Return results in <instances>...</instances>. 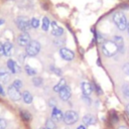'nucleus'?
<instances>
[{
  "label": "nucleus",
  "mask_w": 129,
  "mask_h": 129,
  "mask_svg": "<svg viewBox=\"0 0 129 129\" xmlns=\"http://www.w3.org/2000/svg\"><path fill=\"white\" fill-rule=\"evenodd\" d=\"M50 70H51L55 75H57V76H60V75L62 74V72L60 71V69L55 68V67H53V66H50Z\"/></svg>",
  "instance_id": "26"
},
{
  "label": "nucleus",
  "mask_w": 129,
  "mask_h": 129,
  "mask_svg": "<svg viewBox=\"0 0 129 129\" xmlns=\"http://www.w3.org/2000/svg\"><path fill=\"white\" fill-rule=\"evenodd\" d=\"M123 71H124V73H125L126 75L129 76V62H126V63L123 66Z\"/></svg>",
  "instance_id": "29"
},
{
  "label": "nucleus",
  "mask_w": 129,
  "mask_h": 129,
  "mask_svg": "<svg viewBox=\"0 0 129 129\" xmlns=\"http://www.w3.org/2000/svg\"><path fill=\"white\" fill-rule=\"evenodd\" d=\"M7 93L10 97V99H12L13 101H18L22 98V94L20 93V91L18 89H16L13 85H11L10 87H8V90H7Z\"/></svg>",
  "instance_id": "6"
},
{
  "label": "nucleus",
  "mask_w": 129,
  "mask_h": 129,
  "mask_svg": "<svg viewBox=\"0 0 129 129\" xmlns=\"http://www.w3.org/2000/svg\"><path fill=\"white\" fill-rule=\"evenodd\" d=\"M51 118L53 121H60L63 119V114L59 109H57L56 107H53L51 112Z\"/></svg>",
  "instance_id": "13"
},
{
  "label": "nucleus",
  "mask_w": 129,
  "mask_h": 129,
  "mask_svg": "<svg viewBox=\"0 0 129 129\" xmlns=\"http://www.w3.org/2000/svg\"><path fill=\"white\" fill-rule=\"evenodd\" d=\"M16 89H18V90H20V88L22 87V82L20 81V80H15L14 82H13V84H12Z\"/></svg>",
  "instance_id": "27"
},
{
  "label": "nucleus",
  "mask_w": 129,
  "mask_h": 129,
  "mask_svg": "<svg viewBox=\"0 0 129 129\" xmlns=\"http://www.w3.org/2000/svg\"><path fill=\"white\" fill-rule=\"evenodd\" d=\"M77 129H86V127H85L84 125H80V126H79Z\"/></svg>",
  "instance_id": "35"
},
{
  "label": "nucleus",
  "mask_w": 129,
  "mask_h": 129,
  "mask_svg": "<svg viewBox=\"0 0 129 129\" xmlns=\"http://www.w3.org/2000/svg\"><path fill=\"white\" fill-rule=\"evenodd\" d=\"M22 99H23L24 103H26V104H30L32 102V100H33L32 95L28 91H25V92L22 93Z\"/></svg>",
  "instance_id": "18"
},
{
  "label": "nucleus",
  "mask_w": 129,
  "mask_h": 129,
  "mask_svg": "<svg viewBox=\"0 0 129 129\" xmlns=\"http://www.w3.org/2000/svg\"><path fill=\"white\" fill-rule=\"evenodd\" d=\"M32 83L35 87H40L42 85V79L41 78H33L32 79Z\"/></svg>",
  "instance_id": "23"
},
{
  "label": "nucleus",
  "mask_w": 129,
  "mask_h": 129,
  "mask_svg": "<svg viewBox=\"0 0 129 129\" xmlns=\"http://www.w3.org/2000/svg\"><path fill=\"white\" fill-rule=\"evenodd\" d=\"M118 50L117 45L112 40H104L102 43V52L106 56H112L114 55Z\"/></svg>",
  "instance_id": "1"
},
{
  "label": "nucleus",
  "mask_w": 129,
  "mask_h": 129,
  "mask_svg": "<svg viewBox=\"0 0 129 129\" xmlns=\"http://www.w3.org/2000/svg\"><path fill=\"white\" fill-rule=\"evenodd\" d=\"M113 21H114V23L116 24V26H117L121 31H122V30H125V29L127 28L128 22H127L126 16H125L123 13H120V12L115 13V14L113 15Z\"/></svg>",
  "instance_id": "2"
},
{
  "label": "nucleus",
  "mask_w": 129,
  "mask_h": 129,
  "mask_svg": "<svg viewBox=\"0 0 129 129\" xmlns=\"http://www.w3.org/2000/svg\"><path fill=\"white\" fill-rule=\"evenodd\" d=\"M4 54V47H3V44L0 42V56Z\"/></svg>",
  "instance_id": "32"
},
{
  "label": "nucleus",
  "mask_w": 129,
  "mask_h": 129,
  "mask_svg": "<svg viewBox=\"0 0 129 129\" xmlns=\"http://www.w3.org/2000/svg\"><path fill=\"white\" fill-rule=\"evenodd\" d=\"M95 90H96L97 94H99V95H101V94H102V90H101V88H100L98 85H96V84H95Z\"/></svg>",
  "instance_id": "31"
},
{
  "label": "nucleus",
  "mask_w": 129,
  "mask_h": 129,
  "mask_svg": "<svg viewBox=\"0 0 129 129\" xmlns=\"http://www.w3.org/2000/svg\"><path fill=\"white\" fill-rule=\"evenodd\" d=\"M30 41V36L27 32H22L17 36V42L21 46H26Z\"/></svg>",
  "instance_id": "7"
},
{
  "label": "nucleus",
  "mask_w": 129,
  "mask_h": 129,
  "mask_svg": "<svg viewBox=\"0 0 129 129\" xmlns=\"http://www.w3.org/2000/svg\"><path fill=\"white\" fill-rule=\"evenodd\" d=\"M4 95H5V93H4V90H3L2 86L0 85V96H4Z\"/></svg>",
  "instance_id": "34"
},
{
  "label": "nucleus",
  "mask_w": 129,
  "mask_h": 129,
  "mask_svg": "<svg viewBox=\"0 0 129 129\" xmlns=\"http://www.w3.org/2000/svg\"><path fill=\"white\" fill-rule=\"evenodd\" d=\"M118 129H128V128H127L126 126H121V127H119Z\"/></svg>",
  "instance_id": "37"
},
{
  "label": "nucleus",
  "mask_w": 129,
  "mask_h": 129,
  "mask_svg": "<svg viewBox=\"0 0 129 129\" xmlns=\"http://www.w3.org/2000/svg\"><path fill=\"white\" fill-rule=\"evenodd\" d=\"M20 116L24 120H30V114L28 112H26V111H21L20 112Z\"/></svg>",
  "instance_id": "24"
},
{
  "label": "nucleus",
  "mask_w": 129,
  "mask_h": 129,
  "mask_svg": "<svg viewBox=\"0 0 129 129\" xmlns=\"http://www.w3.org/2000/svg\"><path fill=\"white\" fill-rule=\"evenodd\" d=\"M71 94H72L71 88H70L69 86H67V85L58 92V96H59V98H60L62 101H68V100L71 98Z\"/></svg>",
  "instance_id": "9"
},
{
  "label": "nucleus",
  "mask_w": 129,
  "mask_h": 129,
  "mask_svg": "<svg viewBox=\"0 0 129 129\" xmlns=\"http://www.w3.org/2000/svg\"><path fill=\"white\" fill-rule=\"evenodd\" d=\"M126 112H127V114L129 115V104L126 106Z\"/></svg>",
  "instance_id": "36"
},
{
  "label": "nucleus",
  "mask_w": 129,
  "mask_h": 129,
  "mask_svg": "<svg viewBox=\"0 0 129 129\" xmlns=\"http://www.w3.org/2000/svg\"><path fill=\"white\" fill-rule=\"evenodd\" d=\"M79 119V115L76 111H73V110H69L67 111L64 114H63V121L66 124L68 125H72V124H75Z\"/></svg>",
  "instance_id": "4"
},
{
  "label": "nucleus",
  "mask_w": 129,
  "mask_h": 129,
  "mask_svg": "<svg viewBox=\"0 0 129 129\" xmlns=\"http://www.w3.org/2000/svg\"><path fill=\"white\" fill-rule=\"evenodd\" d=\"M46 128H48V129H54V123H53L52 119H48L46 121Z\"/></svg>",
  "instance_id": "28"
},
{
  "label": "nucleus",
  "mask_w": 129,
  "mask_h": 129,
  "mask_svg": "<svg viewBox=\"0 0 129 129\" xmlns=\"http://www.w3.org/2000/svg\"><path fill=\"white\" fill-rule=\"evenodd\" d=\"M3 47H4V54L7 56H10L12 53V50H13V44L11 42L7 41L3 44Z\"/></svg>",
  "instance_id": "16"
},
{
  "label": "nucleus",
  "mask_w": 129,
  "mask_h": 129,
  "mask_svg": "<svg viewBox=\"0 0 129 129\" xmlns=\"http://www.w3.org/2000/svg\"><path fill=\"white\" fill-rule=\"evenodd\" d=\"M3 22H4V20H3V19H0V25L3 24Z\"/></svg>",
  "instance_id": "38"
},
{
  "label": "nucleus",
  "mask_w": 129,
  "mask_h": 129,
  "mask_svg": "<svg viewBox=\"0 0 129 129\" xmlns=\"http://www.w3.org/2000/svg\"><path fill=\"white\" fill-rule=\"evenodd\" d=\"M81 88H82L83 95H84V96H87V97H90V95H91L92 92H93V87H92V85H91L90 83H88V82H82Z\"/></svg>",
  "instance_id": "10"
},
{
  "label": "nucleus",
  "mask_w": 129,
  "mask_h": 129,
  "mask_svg": "<svg viewBox=\"0 0 129 129\" xmlns=\"http://www.w3.org/2000/svg\"><path fill=\"white\" fill-rule=\"evenodd\" d=\"M83 99H84V100L87 102V104H89V105L91 104V99H90L89 97H87V96H84V97H83Z\"/></svg>",
  "instance_id": "33"
},
{
  "label": "nucleus",
  "mask_w": 129,
  "mask_h": 129,
  "mask_svg": "<svg viewBox=\"0 0 129 129\" xmlns=\"http://www.w3.org/2000/svg\"><path fill=\"white\" fill-rule=\"evenodd\" d=\"M25 72L28 76H34L36 74V71L33 68H31L30 66H25Z\"/></svg>",
  "instance_id": "21"
},
{
  "label": "nucleus",
  "mask_w": 129,
  "mask_h": 129,
  "mask_svg": "<svg viewBox=\"0 0 129 129\" xmlns=\"http://www.w3.org/2000/svg\"><path fill=\"white\" fill-rule=\"evenodd\" d=\"M16 25L20 30H22V32H26L31 27L30 20H28L26 17H18L16 19Z\"/></svg>",
  "instance_id": "5"
},
{
  "label": "nucleus",
  "mask_w": 129,
  "mask_h": 129,
  "mask_svg": "<svg viewBox=\"0 0 129 129\" xmlns=\"http://www.w3.org/2000/svg\"><path fill=\"white\" fill-rule=\"evenodd\" d=\"M6 125H7L6 121L4 119H0V129H5L6 128Z\"/></svg>",
  "instance_id": "30"
},
{
  "label": "nucleus",
  "mask_w": 129,
  "mask_h": 129,
  "mask_svg": "<svg viewBox=\"0 0 129 129\" xmlns=\"http://www.w3.org/2000/svg\"><path fill=\"white\" fill-rule=\"evenodd\" d=\"M122 91H123V94L125 95V97L129 98V85L125 84L123 86V88H122Z\"/></svg>",
  "instance_id": "25"
},
{
  "label": "nucleus",
  "mask_w": 129,
  "mask_h": 129,
  "mask_svg": "<svg viewBox=\"0 0 129 129\" xmlns=\"http://www.w3.org/2000/svg\"><path fill=\"white\" fill-rule=\"evenodd\" d=\"M49 26H50V21H49V19H48L47 17H43V18H42V25H41L42 30H43V31H47L48 28H49Z\"/></svg>",
  "instance_id": "20"
},
{
  "label": "nucleus",
  "mask_w": 129,
  "mask_h": 129,
  "mask_svg": "<svg viewBox=\"0 0 129 129\" xmlns=\"http://www.w3.org/2000/svg\"><path fill=\"white\" fill-rule=\"evenodd\" d=\"M64 86H66V80H64V79H60V80H59V82H58V83L53 87V91L58 93V92H59V91H60Z\"/></svg>",
  "instance_id": "19"
},
{
  "label": "nucleus",
  "mask_w": 129,
  "mask_h": 129,
  "mask_svg": "<svg viewBox=\"0 0 129 129\" xmlns=\"http://www.w3.org/2000/svg\"><path fill=\"white\" fill-rule=\"evenodd\" d=\"M30 26L32 28H37L39 26V20L37 18H34V17L31 18L30 19Z\"/></svg>",
  "instance_id": "22"
},
{
  "label": "nucleus",
  "mask_w": 129,
  "mask_h": 129,
  "mask_svg": "<svg viewBox=\"0 0 129 129\" xmlns=\"http://www.w3.org/2000/svg\"><path fill=\"white\" fill-rule=\"evenodd\" d=\"M50 25H51V28H52V30H51L52 35H54V36H60V35L63 34V28L60 27V26H58L55 21L50 22Z\"/></svg>",
  "instance_id": "12"
},
{
  "label": "nucleus",
  "mask_w": 129,
  "mask_h": 129,
  "mask_svg": "<svg viewBox=\"0 0 129 129\" xmlns=\"http://www.w3.org/2000/svg\"><path fill=\"white\" fill-rule=\"evenodd\" d=\"M83 122H84L85 125L90 126V125H94V124H96L97 119L95 118L94 115H92V114H87V115H85V116L83 117Z\"/></svg>",
  "instance_id": "14"
},
{
  "label": "nucleus",
  "mask_w": 129,
  "mask_h": 129,
  "mask_svg": "<svg viewBox=\"0 0 129 129\" xmlns=\"http://www.w3.org/2000/svg\"><path fill=\"white\" fill-rule=\"evenodd\" d=\"M127 30H128V33H129V23L127 24Z\"/></svg>",
  "instance_id": "39"
},
{
  "label": "nucleus",
  "mask_w": 129,
  "mask_h": 129,
  "mask_svg": "<svg viewBox=\"0 0 129 129\" xmlns=\"http://www.w3.org/2000/svg\"><path fill=\"white\" fill-rule=\"evenodd\" d=\"M40 50V43L36 40H31L26 46H25V51L26 54L29 56H35Z\"/></svg>",
  "instance_id": "3"
},
{
  "label": "nucleus",
  "mask_w": 129,
  "mask_h": 129,
  "mask_svg": "<svg viewBox=\"0 0 129 129\" xmlns=\"http://www.w3.org/2000/svg\"><path fill=\"white\" fill-rule=\"evenodd\" d=\"M7 68H8V70H9L12 74H17V73L20 72V67H19V64H18L15 60H13V59H9V60L7 61Z\"/></svg>",
  "instance_id": "11"
},
{
  "label": "nucleus",
  "mask_w": 129,
  "mask_h": 129,
  "mask_svg": "<svg viewBox=\"0 0 129 129\" xmlns=\"http://www.w3.org/2000/svg\"><path fill=\"white\" fill-rule=\"evenodd\" d=\"M9 79H10L9 73L4 69H0V81L5 84V83H7L9 81Z\"/></svg>",
  "instance_id": "15"
},
{
  "label": "nucleus",
  "mask_w": 129,
  "mask_h": 129,
  "mask_svg": "<svg viewBox=\"0 0 129 129\" xmlns=\"http://www.w3.org/2000/svg\"><path fill=\"white\" fill-rule=\"evenodd\" d=\"M40 129H42V128H40Z\"/></svg>",
  "instance_id": "41"
},
{
  "label": "nucleus",
  "mask_w": 129,
  "mask_h": 129,
  "mask_svg": "<svg viewBox=\"0 0 129 129\" xmlns=\"http://www.w3.org/2000/svg\"><path fill=\"white\" fill-rule=\"evenodd\" d=\"M59 54H60L61 58L66 59V60H72L75 57L74 51H72L71 49H69L67 47H61L59 49Z\"/></svg>",
  "instance_id": "8"
},
{
  "label": "nucleus",
  "mask_w": 129,
  "mask_h": 129,
  "mask_svg": "<svg viewBox=\"0 0 129 129\" xmlns=\"http://www.w3.org/2000/svg\"><path fill=\"white\" fill-rule=\"evenodd\" d=\"M114 43L117 45L118 49H121L123 48V45H124V41H123V37L122 36H119V35H116L114 36V39H113Z\"/></svg>",
  "instance_id": "17"
},
{
  "label": "nucleus",
  "mask_w": 129,
  "mask_h": 129,
  "mask_svg": "<svg viewBox=\"0 0 129 129\" xmlns=\"http://www.w3.org/2000/svg\"><path fill=\"white\" fill-rule=\"evenodd\" d=\"M44 129H48V128H44Z\"/></svg>",
  "instance_id": "40"
}]
</instances>
